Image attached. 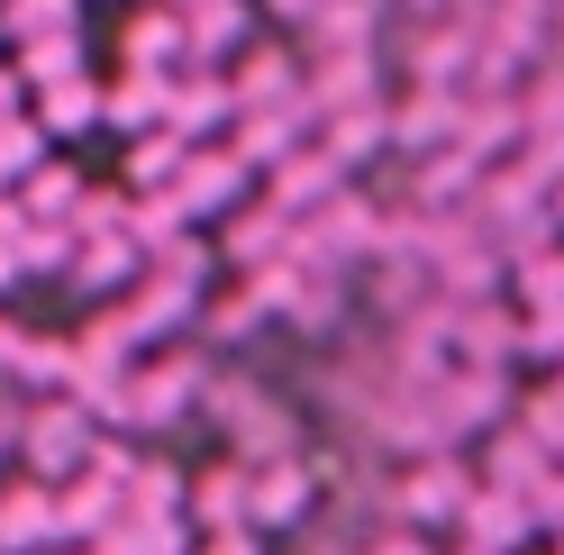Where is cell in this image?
I'll list each match as a JSON object with an SVG mask.
<instances>
[{"mask_svg": "<svg viewBox=\"0 0 564 555\" xmlns=\"http://www.w3.org/2000/svg\"><path fill=\"white\" fill-rule=\"evenodd\" d=\"M200 383H209V364H200V356H155V364H128V373H119V401H110V420H100V428H137V437L183 428L192 410H200Z\"/></svg>", "mask_w": 564, "mask_h": 555, "instance_id": "6da1fadb", "label": "cell"}, {"mask_svg": "<svg viewBox=\"0 0 564 555\" xmlns=\"http://www.w3.org/2000/svg\"><path fill=\"white\" fill-rule=\"evenodd\" d=\"M474 465L465 456H455V446H429V456H410L401 465V482H392V492H382V519H401V529H455V510H465V492H474Z\"/></svg>", "mask_w": 564, "mask_h": 555, "instance_id": "7a4b0ae2", "label": "cell"}, {"mask_svg": "<svg viewBox=\"0 0 564 555\" xmlns=\"http://www.w3.org/2000/svg\"><path fill=\"white\" fill-rule=\"evenodd\" d=\"M91 437H100V420H91L74 392H55V401H37V410H19V465L37 474V482H64V474L91 456Z\"/></svg>", "mask_w": 564, "mask_h": 555, "instance_id": "3957f363", "label": "cell"}, {"mask_svg": "<svg viewBox=\"0 0 564 555\" xmlns=\"http://www.w3.org/2000/svg\"><path fill=\"white\" fill-rule=\"evenodd\" d=\"M301 519H319V474H310L301 446L246 465V529H301Z\"/></svg>", "mask_w": 564, "mask_h": 555, "instance_id": "277c9868", "label": "cell"}, {"mask_svg": "<svg viewBox=\"0 0 564 555\" xmlns=\"http://www.w3.org/2000/svg\"><path fill=\"white\" fill-rule=\"evenodd\" d=\"M246 183H256V173L237 164V146H209V137H200V146H183V164H173L164 192L183 200V219H219V210L246 200Z\"/></svg>", "mask_w": 564, "mask_h": 555, "instance_id": "5b68a950", "label": "cell"}, {"mask_svg": "<svg viewBox=\"0 0 564 555\" xmlns=\"http://www.w3.org/2000/svg\"><path fill=\"white\" fill-rule=\"evenodd\" d=\"M237 100H228V74L219 64H173V91H164V128L183 137V146H200L209 128H228Z\"/></svg>", "mask_w": 564, "mask_h": 555, "instance_id": "8992f818", "label": "cell"}, {"mask_svg": "<svg viewBox=\"0 0 564 555\" xmlns=\"http://www.w3.org/2000/svg\"><path fill=\"white\" fill-rule=\"evenodd\" d=\"M219 74H228L237 110H282V100H301V55H282V46H237ZM301 110H310V100H301Z\"/></svg>", "mask_w": 564, "mask_h": 555, "instance_id": "52a82bcc", "label": "cell"}, {"mask_svg": "<svg viewBox=\"0 0 564 555\" xmlns=\"http://www.w3.org/2000/svg\"><path fill=\"white\" fill-rule=\"evenodd\" d=\"M455 537H465V546H491V555H519L528 537H538V519H528L519 492H501V482H474L465 510H455Z\"/></svg>", "mask_w": 564, "mask_h": 555, "instance_id": "ba28073f", "label": "cell"}, {"mask_svg": "<svg viewBox=\"0 0 564 555\" xmlns=\"http://www.w3.org/2000/svg\"><path fill=\"white\" fill-rule=\"evenodd\" d=\"M310 128H319L310 146H319V155H337L346 173H356L365 155H382V146H392V110H382V100H346V110H319Z\"/></svg>", "mask_w": 564, "mask_h": 555, "instance_id": "9c48e42d", "label": "cell"}, {"mask_svg": "<svg viewBox=\"0 0 564 555\" xmlns=\"http://www.w3.org/2000/svg\"><path fill=\"white\" fill-rule=\"evenodd\" d=\"M137 264H147V255L128 247V228H91V237H74V255H64V283L100 301V292H128Z\"/></svg>", "mask_w": 564, "mask_h": 555, "instance_id": "30bf717a", "label": "cell"}, {"mask_svg": "<svg viewBox=\"0 0 564 555\" xmlns=\"http://www.w3.org/2000/svg\"><path fill=\"white\" fill-rule=\"evenodd\" d=\"M301 137H310V110H301V100H282V110H237V119H228V146H237V164H246V173L282 164V155L301 146Z\"/></svg>", "mask_w": 564, "mask_h": 555, "instance_id": "8fae6325", "label": "cell"}, {"mask_svg": "<svg viewBox=\"0 0 564 555\" xmlns=\"http://www.w3.org/2000/svg\"><path fill=\"white\" fill-rule=\"evenodd\" d=\"M37 546H55V482L19 474L0 482V555H37Z\"/></svg>", "mask_w": 564, "mask_h": 555, "instance_id": "7c38bea8", "label": "cell"}, {"mask_svg": "<svg viewBox=\"0 0 564 555\" xmlns=\"http://www.w3.org/2000/svg\"><path fill=\"white\" fill-rule=\"evenodd\" d=\"M256 28V0H192L183 10V64H228Z\"/></svg>", "mask_w": 564, "mask_h": 555, "instance_id": "4fadbf2b", "label": "cell"}, {"mask_svg": "<svg viewBox=\"0 0 564 555\" xmlns=\"http://www.w3.org/2000/svg\"><path fill=\"white\" fill-rule=\"evenodd\" d=\"M282 247H292V210H273V200H256V210H228V228H219V264H237V273H256V264H273Z\"/></svg>", "mask_w": 564, "mask_h": 555, "instance_id": "5bb4252c", "label": "cell"}, {"mask_svg": "<svg viewBox=\"0 0 564 555\" xmlns=\"http://www.w3.org/2000/svg\"><path fill=\"white\" fill-rule=\"evenodd\" d=\"M183 519H192V537L200 529H246V465L219 456L209 474H183Z\"/></svg>", "mask_w": 564, "mask_h": 555, "instance_id": "9a60e30c", "label": "cell"}, {"mask_svg": "<svg viewBox=\"0 0 564 555\" xmlns=\"http://www.w3.org/2000/svg\"><path fill=\"white\" fill-rule=\"evenodd\" d=\"M264 173H273L264 200H273V210H292V219H301V210H319V200L346 183V164H337V155H319V146H292V155L264 164Z\"/></svg>", "mask_w": 564, "mask_h": 555, "instance_id": "2e32d148", "label": "cell"}, {"mask_svg": "<svg viewBox=\"0 0 564 555\" xmlns=\"http://www.w3.org/2000/svg\"><path fill=\"white\" fill-rule=\"evenodd\" d=\"M455 128H465V91H437V83H419L401 110H392V146L410 155H429V146H455Z\"/></svg>", "mask_w": 564, "mask_h": 555, "instance_id": "e0dca14e", "label": "cell"}, {"mask_svg": "<svg viewBox=\"0 0 564 555\" xmlns=\"http://www.w3.org/2000/svg\"><path fill=\"white\" fill-rule=\"evenodd\" d=\"M28 119H37L46 137L100 128V83H91V64H83V74H64V83H37V91H28Z\"/></svg>", "mask_w": 564, "mask_h": 555, "instance_id": "ac0fdd59", "label": "cell"}, {"mask_svg": "<svg viewBox=\"0 0 564 555\" xmlns=\"http://www.w3.org/2000/svg\"><path fill=\"white\" fill-rule=\"evenodd\" d=\"M474 183H482V155H474V146H429V155H419L410 200H419V210H465Z\"/></svg>", "mask_w": 564, "mask_h": 555, "instance_id": "d6986e66", "label": "cell"}, {"mask_svg": "<svg viewBox=\"0 0 564 555\" xmlns=\"http://www.w3.org/2000/svg\"><path fill=\"white\" fill-rule=\"evenodd\" d=\"M119 519V482H100L91 465H74L55 482V537H100Z\"/></svg>", "mask_w": 564, "mask_h": 555, "instance_id": "ffe728a7", "label": "cell"}, {"mask_svg": "<svg viewBox=\"0 0 564 555\" xmlns=\"http://www.w3.org/2000/svg\"><path fill=\"white\" fill-rule=\"evenodd\" d=\"M410 74H419V83H437V91H465V74H474V19H437L429 37H419Z\"/></svg>", "mask_w": 564, "mask_h": 555, "instance_id": "44dd1931", "label": "cell"}, {"mask_svg": "<svg viewBox=\"0 0 564 555\" xmlns=\"http://www.w3.org/2000/svg\"><path fill=\"white\" fill-rule=\"evenodd\" d=\"M555 456L538 437H528L519 420H491V446H482V482H501V492H528V482H538Z\"/></svg>", "mask_w": 564, "mask_h": 555, "instance_id": "7402d4cb", "label": "cell"}, {"mask_svg": "<svg viewBox=\"0 0 564 555\" xmlns=\"http://www.w3.org/2000/svg\"><path fill=\"white\" fill-rule=\"evenodd\" d=\"M164 91H173V74H147V64H128V74L110 83V91H100V119H110V128H164Z\"/></svg>", "mask_w": 564, "mask_h": 555, "instance_id": "603a6c76", "label": "cell"}, {"mask_svg": "<svg viewBox=\"0 0 564 555\" xmlns=\"http://www.w3.org/2000/svg\"><path fill=\"white\" fill-rule=\"evenodd\" d=\"M119 510L128 519H173V510H183V465H173V456H137L128 482H119Z\"/></svg>", "mask_w": 564, "mask_h": 555, "instance_id": "cb8c5ba5", "label": "cell"}, {"mask_svg": "<svg viewBox=\"0 0 564 555\" xmlns=\"http://www.w3.org/2000/svg\"><path fill=\"white\" fill-rule=\"evenodd\" d=\"M128 64H147V74H173V64H183V10H173V0L128 19Z\"/></svg>", "mask_w": 564, "mask_h": 555, "instance_id": "d4e9b609", "label": "cell"}, {"mask_svg": "<svg viewBox=\"0 0 564 555\" xmlns=\"http://www.w3.org/2000/svg\"><path fill=\"white\" fill-rule=\"evenodd\" d=\"M19 183H28V192H19V210H28V219H74V200H83V173H74V164H55V155H46V164H28Z\"/></svg>", "mask_w": 564, "mask_h": 555, "instance_id": "484cf974", "label": "cell"}, {"mask_svg": "<svg viewBox=\"0 0 564 555\" xmlns=\"http://www.w3.org/2000/svg\"><path fill=\"white\" fill-rule=\"evenodd\" d=\"M10 64H19V83H28V91H37V83H64V74H83V37H74V28H55V37H28Z\"/></svg>", "mask_w": 564, "mask_h": 555, "instance_id": "4316f807", "label": "cell"}, {"mask_svg": "<svg viewBox=\"0 0 564 555\" xmlns=\"http://www.w3.org/2000/svg\"><path fill=\"white\" fill-rule=\"evenodd\" d=\"M173 164H183V137H173V128H137V146H128V192H164Z\"/></svg>", "mask_w": 564, "mask_h": 555, "instance_id": "83f0119b", "label": "cell"}, {"mask_svg": "<svg viewBox=\"0 0 564 555\" xmlns=\"http://www.w3.org/2000/svg\"><path fill=\"white\" fill-rule=\"evenodd\" d=\"M200 328L219 337V346H237V337H256V328H264V292H256V283H237V292H219V301L200 309Z\"/></svg>", "mask_w": 564, "mask_h": 555, "instance_id": "f1b7e54d", "label": "cell"}, {"mask_svg": "<svg viewBox=\"0 0 564 555\" xmlns=\"http://www.w3.org/2000/svg\"><path fill=\"white\" fill-rule=\"evenodd\" d=\"M74 19H83V0H0V28H10V46L55 37V28H74Z\"/></svg>", "mask_w": 564, "mask_h": 555, "instance_id": "f546056e", "label": "cell"}, {"mask_svg": "<svg viewBox=\"0 0 564 555\" xmlns=\"http://www.w3.org/2000/svg\"><path fill=\"white\" fill-rule=\"evenodd\" d=\"M519 309H564V247H538V255H519Z\"/></svg>", "mask_w": 564, "mask_h": 555, "instance_id": "4dcf8cb0", "label": "cell"}, {"mask_svg": "<svg viewBox=\"0 0 564 555\" xmlns=\"http://www.w3.org/2000/svg\"><path fill=\"white\" fill-rule=\"evenodd\" d=\"M510 356H528V364H564V309H519Z\"/></svg>", "mask_w": 564, "mask_h": 555, "instance_id": "1f68e13d", "label": "cell"}, {"mask_svg": "<svg viewBox=\"0 0 564 555\" xmlns=\"http://www.w3.org/2000/svg\"><path fill=\"white\" fill-rule=\"evenodd\" d=\"M28 164H46V128H37V119L19 110V119H0V192H10V183H19Z\"/></svg>", "mask_w": 564, "mask_h": 555, "instance_id": "d6a6232c", "label": "cell"}, {"mask_svg": "<svg viewBox=\"0 0 564 555\" xmlns=\"http://www.w3.org/2000/svg\"><path fill=\"white\" fill-rule=\"evenodd\" d=\"M519 428H528V437H538L546 456H555V446H564V383H546V392H528V401H519Z\"/></svg>", "mask_w": 564, "mask_h": 555, "instance_id": "836d02e7", "label": "cell"}, {"mask_svg": "<svg viewBox=\"0 0 564 555\" xmlns=\"http://www.w3.org/2000/svg\"><path fill=\"white\" fill-rule=\"evenodd\" d=\"M356 555H437V537H429V529H401V519H382V529L356 537Z\"/></svg>", "mask_w": 564, "mask_h": 555, "instance_id": "e575fe53", "label": "cell"}, {"mask_svg": "<svg viewBox=\"0 0 564 555\" xmlns=\"http://www.w3.org/2000/svg\"><path fill=\"white\" fill-rule=\"evenodd\" d=\"M519 501H528V519H538V529L555 537V529H564V465H546V474H538V482H528V492H519Z\"/></svg>", "mask_w": 564, "mask_h": 555, "instance_id": "d590c367", "label": "cell"}, {"mask_svg": "<svg viewBox=\"0 0 564 555\" xmlns=\"http://www.w3.org/2000/svg\"><path fill=\"white\" fill-rule=\"evenodd\" d=\"M19 228H28V210H19L10 192H0V292L19 283Z\"/></svg>", "mask_w": 564, "mask_h": 555, "instance_id": "8d00e7d4", "label": "cell"}, {"mask_svg": "<svg viewBox=\"0 0 564 555\" xmlns=\"http://www.w3.org/2000/svg\"><path fill=\"white\" fill-rule=\"evenodd\" d=\"M192 555H264V546H256V529H200Z\"/></svg>", "mask_w": 564, "mask_h": 555, "instance_id": "74e56055", "label": "cell"}, {"mask_svg": "<svg viewBox=\"0 0 564 555\" xmlns=\"http://www.w3.org/2000/svg\"><path fill=\"white\" fill-rule=\"evenodd\" d=\"M19 356H28V328L0 319V383H19Z\"/></svg>", "mask_w": 564, "mask_h": 555, "instance_id": "f35d334b", "label": "cell"}, {"mask_svg": "<svg viewBox=\"0 0 564 555\" xmlns=\"http://www.w3.org/2000/svg\"><path fill=\"white\" fill-rule=\"evenodd\" d=\"M264 10H273L282 28H310V19H319V10H328V0H264Z\"/></svg>", "mask_w": 564, "mask_h": 555, "instance_id": "ab89813d", "label": "cell"}, {"mask_svg": "<svg viewBox=\"0 0 564 555\" xmlns=\"http://www.w3.org/2000/svg\"><path fill=\"white\" fill-rule=\"evenodd\" d=\"M28 110V83H19V64H0V119H19Z\"/></svg>", "mask_w": 564, "mask_h": 555, "instance_id": "60d3db41", "label": "cell"}, {"mask_svg": "<svg viewBox=\"0 0 564 555\" xmlns=\"http://www.w3.org/2000/svg\"><path fill=\"white\" fill-rule=\"evenodd\" d=\"M546 219L564 228V173H555V183H546Z\"/></svg>", "mask_w": 564, "mask_h": 555, "instance_id": "b9f144b4", "label": "cell"}, {"mask_svg": "<svg viewBox=\"0 0 564 555\" xmlns=\"http://www.w3.org/2000/svg\"><path fill=\"white\" fill-rule=\"evenodd\" d=\"M455 555H491V546H465V537H455Z\"/></svg>", "mask_w": 564, "mask_h": 555, "instance_id": "7bdbcfd3", "label": "cell"}, {"mask_svg": "<svg viewBox=\"0 0 564 555\" xmlns=\"http://www.w3.org/2000/svg\"><path fill=\"white\" fill-rule=\"evenodd\" d=\"M555 555H564V529H555Z\"/></svg>", "mask_w": 564, "mask_h": 555, "instance_id": "ee69618b", "label": "cell"}, {"mask_svg": "<svg viewBox=\"0 0 564 555\" xmlns=\"http://www.w3.org/2000/svg\"><path fill=\"white\" fill-rule=\"evenodd\" d=\"M173 10H192V0H173Z\"/></svg>", "mask_w": 564, "mask_h": 555, "instance_id": "f6af8a7d", "label": "cell"}, {"mask_svg": "<svg viewBox=\"0 0 564 555\" xmlns=\"http://www.w3.org/2000/svg\"><path fill=\"white\" fill-rule=\"evenodd\" d=\"M555 465H564V446H555Z\"/></svg>", "mask_w": 564, "mask_h": 555, "instance_id": "bcb514c9", "label": "cell"}]
</instances>
